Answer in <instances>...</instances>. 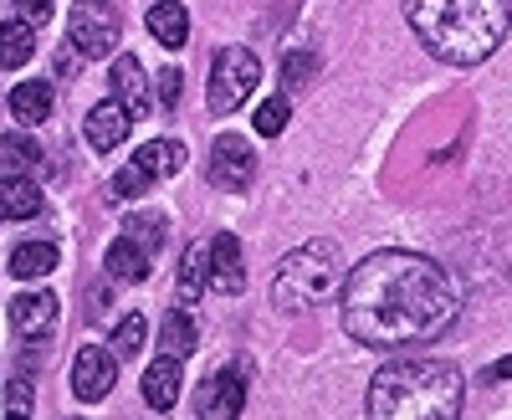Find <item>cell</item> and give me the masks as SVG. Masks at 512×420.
Wrapping results in <instances>:
<instances>
[{"mask_svg": "<svg viewBox=\"0 0 512 420\" xmlns=\"http://www.w3.org/2000/svg\"><path fill=\"white\" fill-rule=\"evenodd\" d=\"M128 129H134V113H128L118 98H103L88 108V118H82V139L93 144V154H108L128 139Z\"/></svg>", "mask_w": 512, "mask_h": 420, "instance_id": "8fae6325", "label": "cell"}, {"mask_svg": "<svg viewBox=\"0 0 512 420\" xmlns=\"http://www.w3.org/2000/svg\"><path fill=\"white\" fill-rule=\"evenodd\" d=\"M205 287H210V241H195L180 257V298L195 303Z\"/></svg>", "mask_w": 512, "mask_h": 420, "instance_id": "44dd1931", "label": "cell"}, {"mask_svg": "<svg viewBox=\"0 0 512 420\" xmlns=\"http://www.w3.org/2000/svg\"><path fill=\"white\" fill-rule=\"evenodd\" d=\"M338 287H344V257H338L333 241H308L297 246L292 257L277 262L272 272V308L277 313H313L323 303L338 298Z\"/></svg>", "mask_w": 512, "mask_h": 420, "instance_id": "277c9868", "label": "cell"}, {"mask_svg": "<svg viewBox=\"0 0 512 420\" xmlns=\"http://www.w3.org/2000/svg\"><path fill=\"white\" fill-rule=\"evenodd\" d=\"M0 154H6L11 175H26V170H36V164H41V144H36V139H26V134H6Z\"/></svg>", "mask_w": 512, "mask_h": 420, "instance_id": "484cf974", "label": "cell"}, {"mask_svg": "<svg viewBox=\"0 0 512 420\" xmlns=\"http://www.w3.org/2000/svg\"><path fill=\"white\" fill-rule=\"evenodd\" d=\"M0 216H6V221L41 216V185L26 180V175H6V180H0Z\"/></svg>", "mask_w": 512, "mask_h": 420, "instance_id": "e0dca14e", "label": "cell"}, {"mask_svg": "<svg viewBox=\"0 0 512 420\" xmlns=\"http://www.w3.org/2000/svg\"><path fill=\"white\" fill-rule=\"evenodd\" d=\"M282 129H287V98H267L262 108H256V134L277 139Z\"/></svg>", "mask_w": 512, "mask_h": 420, "instance_id": "4316f807", "label": "cell"}, {"mask_svg": "<svg viewBox=\"0 0 512 420\" xmlns=\"http://www.w3.org/2000/svg\"><path fill=\"white\" fill-rule=\"evenodd\" d=\"M123 236H134L144 251H159L164 236H169V221L159 216V210H134V216L123 221Z\"/></svg>", "mask_w": 512, "mask_h": 420, "instance_id": "cb8c5ba5", "label": "cell"}, {"mask_svg": "<svg viewBox=\"0 0 512 420\" xmlns=\"http://www.w3.org/2000/svg\"><path fill=\"white\" fill-rule=\"evenodd\" d=\"M205 175H210L216 190H246L256 180V149H251V139L221 134L216 144H210V170Z\"/></svg>", "mask_w": 512, "mask_h": 420, "instance_id": "ba28073f", "label": "cell"}, {"mask_svg": "<svg viewBox=\"0 0 512 420\" xmlns=\"http://www.w3.org/2000/svg\"><path fill=\"white\" fill-rule=\"evenodd\" d=\"M180 385H185L180 359H175V354H159V359L144 369V400H149V410H175Z\"/></svg>", "mask_w": 512, "mask_h": 420, "instance_id": "5bb4252c", "label": "cell"}, {"mask_svg": "<svg viewBox=\"0 0 512 420\" xmlns=\"http://www.w3.org/2000/svg\"><path fill=\"white\" fill-rule=\"evenodd\" d=\"M210 287L226 292V298H236V292H246V262H241V241L231 231H221L216 241H210Z\"/></svg>", "mask_w": 512, "mask_h": 420, "instance_id": "4fadbf2b", "label": "cell"}, {"mask_svg": "<svg viewBox=\"0 0 512 420\" xmlns=\"http://www.w3.org/2000/svg\"><path fill=\"white\" fill-rule=\"evenodd\" d=\"M180 82H185L180 67H164V72H159V103H164V108L180 103Z\"/></svg>", "mask_w": 512, "mask_h": 420, "instance_id": "f546056e", "label": "cell"}, {"mask_svg": "<svg viewBox=\"0 0 512 420\" xmlns=\"http://www.w3.org/2000/svg\"><path fill=\"white\" fill-rule=\"evenodd\" d=\"M113 98L128 108L134 103V113H144L149 108V82H144V62L134 57V52H118L113 57Z\"/></svg>", "mask_w": 512, "mask_h": 420, "instance_id": "2e32d148", "label": "cell"}, {"mask_svg": "<svg viewBox=\"0 0 512 420\" xmlns=\"http://www.w3.org/2000/svg\"><path fill=\"white\" fill-rule=\"evenodd\" d=\"M26 410H31V380L21 374V380L6 385V415H26Z\"/></svg>", "mask_w": 512, "mask_h": 420, "instance_id": "f1b7e54d", "label": "cell"}, {"mask_svg": "<svg viewBox=\"0 0 512 420\" xmlns=\"http://www.w3.org/2000/svg\"><path fill=\"white\" fill-rule=\"evenodd\" d=\"M57 313H62L57 292H21V298H11V328L21 339H52Z\"/></svg>", "mask_w": 512, "mask_h": 420, "instance_id": "7c38bea8", "label": "cell"}, {"mask_svg": "<svg viewBox=\"0 0 512 420\" xmlns=\"http://www.w3.org/2000/svg\"><path fill=\"white\" fill-rule=\"evenodd\" d=\"M461 369L441 359H395L369 380V420H461Z\"/></svg>", "mask_w": 512, "mask_h": 420, "instance_id": "3957f363", "label": "cell"}, {"mask_svg": "<svg viewBox=\"0 0 512 420\" xmlns=\"http://www.w3.org/2000/svg\"><path fill=\"white\" fill-rule=\"evenodd\" d=\"M313 72H318V57L313 52H287L282 57V82H287V88H303Z\"/></svg>", "mask_w": 512, "mask_h": 420, "instance_id": "83f0119b", "label": "cell"}, {"mask_svg": "<svg viewBox=\"0 0 512 420\" xmlns=\"http://www.w3.org/2000/svg\"><path fill=\"white\" fill-rule=\"evenodd\" d=\"M67 36H72V47L82 57H113L118 47V11L108 6V0H77L72 6V21H67Z\"/></svg>", "mask_w": 512, "mask_h": 420, "instance_id": "52a82bcc", "label": "cell"}, {"mask_svg": "<svg viewBox=\"0 0 512 420\" xmlns=\"http://www.w3.org/2000/svg\"><path fill=\"white\" fill-rule=\"evenodd\" d=\"M149 267H154V251H144L134 236H118V241L108 246V277H118V282H144Z\"/></svg>", "mask_w": 512, "mask_h": 420, "instance_id": "ac0fdd59", "label": "cell"}, {"mask_svg": "<svg viewBox=\"0 0 512 420\" xmlns=\"http://www.w3.org/2000/svg\"><path fill=\"white\" fill-rule=\"evenodd\" d=\"M57 267V246L52 241H26L11 251V277L16 282H31V277H47Z\"/></svg>", "mask_w": 512, "mask_h": 420, "instance_id": "ffe728a7", "label": "cell"}, {"mask_svg": "<svg viewBox=\"0 0 512 420\" xmlns=\"http://www.w3.org/2000/svg\"><path fill=\"white\" fill-rule=\"evenodd\" d=\"M11 113H16V123H41L52 113V82H16L11 88Z\"/></svg>", "mask_w": 512, "mask_h": 420, "instance_id": "d6986e66", "label": "cell"}, {"mask_svg": "<svg viewBox=\"0 0 512 420\" xmlns=\"http://www.w3.org/2000/svg\"><path fill=\"white\" fill-rule=\"evenodd\" d=\"M405 16L420 36V47L446 67L487 62L512 26L507 0H405Z\"/></svg>", "mask_w": 512, "mask_h": 420, "instance_id": "7a4b0ae2", "label": "cell"}, {"mask_svg": "<svg viewBox=\"0 0 512 420\" xmlns=\"http://www.w3.org/2000/svg\"><path fill=\"white\" fill-rule=\"evenodd\" d=\"M144 339H149V323H144L139 313H128V318H118V328H113V354H118V359H134V354L144 349Z\"/></svg>", "mask_w": 512, "mask_h": 420, "instance_id": "d4e9b609", "label": "cell"}, {"mask_svg": "<svg viewBox=\"0 0 512 420\" xmlns=\"http://www.w3.org/2000/svg\"><path fill=\"white\" fill-rule=\"evenodd\" d=\"M149 36L159 41V47L180 52L190 41V11L180 6V0H159V6H149Z\"/></svg>", "mask_w": 512, "mask_h": 420, "instance_id": "9a60e30c", "label": "cell"}, {"mask_svg": "<svg viewBox=\"0 0 512 420\" xmlns=\"http://www.w3.org/2000/svg\"><path fill=\"white\" fill-rule=\"evenodd\" d=\"M16 11H21V21L41 26V21H52V0H16Z\"/></svg>", "mask_w": 512, "mask_h": 420, "instance_id": "4dcf8cb0", "label": "cell"}, {"mask_svg": "<svg viewBox=\"0 0 512 420\" xmlns=\"http://www.w3.org/2000/svg\"><path fill=\"white\" fill-rule=\"evenodd\" d=\"M113 380H118V354L98 349V344H82L77 359H72V395L82 405H93V400H103L113 390Z\"/></svg>", "mask_w": 512, "mask_h": 420, "instance_id": "30bf717a", "label": "cell"}, {"mask_svg": "<svg viewBox=\"0 0 512 420\" xmlns=\"http://www.w3.org/2000/svg\"><path fill=\"white\" fill-rule=\"evenodd\" d=\"M256 82H262V62H256V52L246 47H221L216 57H210V88H205V103L210 113H236L251 93Z\"/></svg>", "mask_w": 512, "mask_h": 420, "instance_id": "5b68a950", "label": "cell"}, {"mask_svg": "<svg viewBox=\"0 0 512 420\" xmlns=\"http://www.w3.org/2000/svg\"><path fill=\"white\" fill-rule=\"evenodd\" d=\"M180 164H185V144H180V139H149V144H139L134 159H128L123 170L113 175V195H118V200L144 195L149 185L180 175Z\"/></svg>", "mask_w": 512, "mask_h": 420, "instance_id": "8992f818", "label": "cell"}, {"mask_svg": "<svg viewBox=\"0 0 512 420\" xmlns=\"http://www.w3.org/2000/svg\"><path fill=\"white\" fill-rule=\"evenodd\" d=\"M487 374H492V380H512V359H497Z\"/></svg>", "mask_w": 512, "mask_h": 420, "instance_id": "1f68e13d", "label": "cell"}, {"mask_svg": "<svg viewBox=\"0 0 512 420\" xmlns=\"http://www.w3.org/2000/svg\"><path fill=\"white\" fill-rule=\"evenodd\" d=\"M36 52V36H31V21H6L0 26V67H26Z\"/></svg>", "mask_w": 512, "mask_h": 420, "instance_id": "7402d4cb", "label": "cell"}, {"mask_svg": "<svg viewBox=\"0 0 512 420\" xmlns=\"http://www.w3.org/2000/svg\"><path fill=\"white\" fill-rule=\"evenodd\" d=\"M344 328L369 349H420L456 323L451 277L415 251H374L338 287Z\"/></svg>", "mask_w": 512, "mask_h": 420, "instance_id": "6da1fadb", "label": "cell"}, {"mask_svg": "<svg viewBox=\"0 0 512 420\" xmlns=\"http://www.w3.org/2000/svg\"><path fill=\"white\" fill-rule=\"evenodd\" d=\"M195 410H200V420H236L246 410V364H231V369L210 374V380L200 385V395H195Z\"/></svg>", "mask_w": 512, "mask_h": 420, "instance_id": "9c48e42d", "label": "cell"}, {"mask_svg": "<svg viewBox=\"0 0 512 420\" xmlns=\"http://www.w3.org/2000/svg\"><path fill=\"white\" fill-rule=\"evenodd\" d=\"M195 339H200V333H195V318L169 308V313H164V328H159V349L175 354V359H185V354L195 349Z\"/></svg>", "mask_w": 512, "mask_h": 420, "instance_id": "603a6c76", "label": "cell"}, {"mask_svg": "<svg viewBox=\"0 0 512 420\" xmlns=\"http://www.w3.org/2000/svg\"><path fill=\"white\" fill-rule=\"evenodd\" d=\"M6 420H26V415H6Z\"/></svg>", "mask_w": 512, "mask_h": 420, "instance_id": "d6a6232c", "label": "cell"}]
</instances>
